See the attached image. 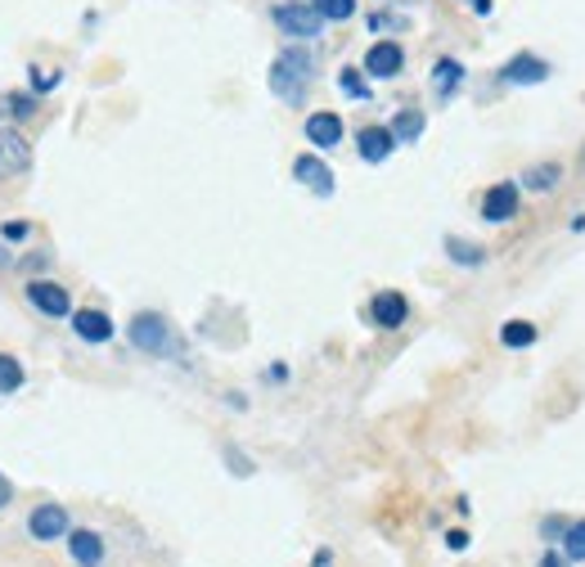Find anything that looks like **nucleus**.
Returning a JSON list of instances; mask_svg holds the SVG:
<instances>
[{
	"label": "nucleus",
	"instance_id": "obj_6",
	"mask_svg": "<svg viewBox=\"0 0 585 567\" xmlns=\"http://www.w3.org/2000/svg\"><path fill=\"white\" fill-rule=\"evenodd\" d=\"M27 302L41 316H50V320H63V316H72V297H68V288L63 284H55V280H32L27 284Z\"/></svg>",
	"mask_w": 585,
	"mask_h": 567
},
{
	"label": "nucleus",
	"instance_id": "obj_26",
	"mask_svg": "<svg viewBox=\"0 0 585 567\" xmlns=\"http://www.w3.org/2000/svg\"><path fill=\"white\" fill-rule=\"evenodd\" d=\"M27 235H32L27 221H5V225H0V239H5V244H23Z\"/></svg>",
	"mask_w": 585,
	"mask_h": 567
},
{
	"label": "nucleus",
	"instance_id": "obj_7",
	"mask_svg": "<svg viewBox=\"0 0 585 567\" xmlns=\"http://www.w3.org/2000/svg\"><path fill=\"white\" fill-rule=\"evenodd\" d=\"M401 68H406V50H401L396 42H374L370 50H365V78L392 82Z\"/></svg>",
	"mask_w": 585,
	"mask_h": 567
},
{
	"label": "nucleus",
	"instance_id": "obj_29",
	"mask_svg": "<svg viewBox=\"0 0 585 567\" xmlns=\"http://www.w3.org/2000/svg\"><path fill=\"white\" fill-rule=\"evenodd\" d=\"M540 567H572V558H568L563 550H550V554L540 558Z\"/></svg>",
	"mask_w": 585,
	"mask_h": 567
},
{
	"label": "nucleus",
	"instance_id": "obj_16",
	"mask_svg": "<svg viewBox=\"0 0 585 567\" xmlns=\"http://www.w3.org/2000/svg\"><path fill=\"white\" fill-rule=\"evenodd\" d=\"M459 86H464V63L459 59H437L432 63V91L442 99H451Z\"/></svg>",
	"mask_w": 585,
	"mask_h": 567
},
{
	"label": "nucleus",
	"instance_id": "obj_25",
	"mask_svg": "<svg viewBox=\"0 0 585 567\" xmlns=\"http://www.w3.org/2000/svg\"><path fill=\"white\" fill-rule=\"evenodd\" d=\"M338 86H343V95H351V99H370V82H365V68H343V72H338Z\"/></svg>",
	"mask_w": 585,
	"mask_h": 567
},
{
	"label": "nucleus",
	"instance_id": "obj_20",
	"mask_svg": "<svg viewBox=\"0 0 585 567\" xmlns=\"http://www.w3.org/2000/svg\"><path fill=\"white\" fill-rule=\"evenodd\" d=\"M423 113L419 108H406V113H396V122H392V135H396V144H415L419 135H423Z\"/></svg>",
	"mask_w": 585,
	"mask_h": 567
},
{
	"label": "nucleus",
	"instance_id": "obj_9",
	"mask_svg": "<svg viewBox=\"0 0 585 567\" xmlns=\"http://www.w3.org/2000/svg\"><path fill=\"white\" fill-rule=\"evenodd\" d=\"M302 131H307V144H315L320 154H329V149L343 144V118L338 113H329V108H315L311 118L302 122Z\"/></svg>",
	"mask_w": 585,
	"mask_h": 567
},
{
	"label": "nucleus",
	"instance_id": "obj_30",
	"mask_svg": "<svg viewBox=\"0 0 585 567\" xmlns=\"http://www.w3.org/2000/svg\"><path fill=\"white\" fill-rule=\"evenodd\" d=\"M446 550L464 554V550H468V532H446Z\"/></svg>",
	"mask_w": 585,
	"mask_h": 567
},
{
	"label": "nucleus",
	"instance_id": "obj_22",
	"mask_svg": "<svg viewBox=\"0 0 585 567\" xmlns=\"http://www.w3.org/2000/svg\"><path fill=\"white\" fill-rule=\"evenodd\" d=\"M559 550L572 558V563H585V518H576V522H568V532H563V541H559Z\"/></svg>",
	"mask_w": 585,
	"mask_h": 567
},
{
	"label": "nucleus",
	"instance_id": "obj_12",
	"mask_svg": "<svg viewBox=\"0 0 585 567\" xmlns=\"http://www.w3.org/2000/svg\"><path fill=\"white\" fill-rule=\"evenodd\" d=\"M392 149H396L392 127H365V131L356 135V154H360L365 163H387Z\"/></svg>",
	"mask_w": 585,
	"mask_h": 567
},
{
	"label": "nucleus",
	"instance_id": "obj_24",
	"mask_svg": "<svg viewBox=\"0 0 585 567\" xmlns=\"http://www.w3.org/2000/svg\"><path fill=\"white\" fill-rule=\"evenodd\" d=\"M19 388H23V365H19L14 356L0 352V397H10V392H19Z\"/></svg>",
	"mask_w": 585,
	"mask_h": 567
},
{
	"label": "nucleus",
	"instance_id": "obj_33",
	"mask_svg": "<svg viewBox=\"0 0 585 567\" xmlns=\"http://www.w3.org/2000/svg\"><path fill=\"white\" fill-rule=\"evenodd\" d=\"M468 5H473V14H482V19L491 14V0H468Z\"/></svg>",
	"mask_w": 585,
	"mask_h": 567
},
{
	"label": "nucleus",
	"instance_id": "obj_14",
	"mask_svg": "<svg viewBox=\"0 0 585 567\" xmlns=\"http://www.w3.org/2000/svg\"><path fill=\"white\" fill-rule=\"evenodd\" d=\"M72 333L82 338V343H108L114 338V320H108V311H77L72 316Z\"/></svg>",
	"mask_w": 585,
	"mask_h": 567
},
{
	"label": "nucleus",
	"instance_id": "obj_31",
	"mask_svg": "<svg viewBox=\"0 0 585 567\" xmlns=\"http://www.w3.org/2000/svg\"><path fill=\"white\" fill-rule=\"evenodd\" d=\"M10 500H14V482H10L5 473H0V509H5Z\"/></svg>",
	"mask_w": 585,
	"mask_h": 567
},
{
	"label": "nucleus",
	"instance_id": "obj_10",
	"mask_svg": "<svg viewBox=\"0 0 585 567\" xmlns=\"http://www.w3.org/2000/svg\"><path fill=\"white\" fill-rule=\"evenodd\" d=\"M482 216L491 225H509V221H514L518 216V185L514 180H496L487 189V199H482Z\"/></svg>",
	"mask_w": 585,
	"mask_h": 567
},
{
	"label": "nucleus",
	"instance_id": "obj_28",
	"mask_svg": "<svg viewBox=\"0 0 585 567\" xmlns=\"http://www.w3.org/2000/svg\"><path fill=\"white\" fill-rule=\"evenodd\" d=\"M226 464H235L230 473H239V477H252V460H248V456H239L235 446H226Z\"/></svg>",
	"mask_w": 585,
	"mask_h": 567
},
{
	"label": "nucleus",
	"instance_id": "obj_27",
	"mask_svg": "<svg viewBox=\"0 0 585 567\" xmlns=\"http://www.w3.org/2000/svg\"><path fill=\"white\" fill-rule=\"evenodd\" d=\"M55 86H59L55 68H32V91H55Z\"/></svg>",
	"mask_w": 585,
	"mask_h": 567
},
{
	"label": "nucleus",
	"instance_id": "obj_2",
	"mask_svg": "<svg viewBox=\"0 0 585 567\" xmlns=\"http://www.w3.org/2000/svg\"><path fill=\"white\" fill-rule=\"evenodd\" d=\"M271 19L284 36H292V42H315V36L324 32V19L311 0H284V5L271 10Z\"/></svg>",
	"mask_w": 585,
	"mask_h": 567
},
{
	"label": "nucleus",
	"instance_id": "obj_13",
	"mask_svg": "<svg viewBox=\"0 0 585 567\" xmlns=\"http://www.w3.org/2000/svg\"><path fill=\"white\" fill-rule=\"evenodd\" d=\"M292 176H298L307 189H315V194L320 199H329V194H334V172H329L315 154H302L298 163H292Z\"/></svg>",
	"mask_w": 585,
	"mask_h": 567
},
{
	"label": "nucleus",
	"instance_id": "obj_4",
	"mask_svg": "<svg viewBox=\"0 0 585 567\" xmlns=\"http://www.w3.org/2000/svg\"><path fill=\"white\" fill-rule=\"evenodd\" d=\"M32 172V144L19 127H0V180H19Z\"/></svg>",
	"mask_w": 585,
	"mask_h": 567
},
{
	"label": "nucleus",
	"instance_id": "obj_11",
	"mask_svg": "<svg viewBox=\"0 0 585 567\" xmlns=\"http://www.w3.org/2000/svg\"><path fill=\"white\" fill-rule=\"evenodd\" d=\"M370 320H374V329H401V324L410 320V302L401 297L396 288H383L370 302Z\"/></svg>",
	"mask_w": 585,
	"mask_h": 567
},
{
	"label": "nucleus",
	"instance_id": "obj_15",
	"mask_svg": "<svg viewBox=\"0 0 585 567\" xmlns=\"http://www.w3.org/2000/svg\"><path fill=\"white\" fill-rule=\"evenodd\" d=\"M68 554L77 558L82 567H99L104 563V536L86 532V527H82V532H68Z\"/></svg>",
	"mask_w": 585,
	"mask_h": 567
},
{
	"label": "nucleus",
	"instance_id": "obj_17",
	"mask_svg": "<svg viewBox=\"0 0 585 567\" xmlns=\"http://www.w3.org/2000/svg\"><path fill=\"white\" fill-rule=\"evenodd\" d=\"M518 180H523V189H532V194H550V189H559V180H563V167L559 163H532Z\"/></svg>",
	"mask_w": 585,
	"mask_h": 567
},
{
	"label": "nucleus",
	"instance_id": "obj_18",
	"mask_svg": "<svg viewBox=\"0 0 585 567\" xmlns=\"http://www.w3.org/2000/svg\"><path fill=\"white\" fill-rule=\"evenodd\" d=\"M540 338V329L532 324V320H509L504 329H500V343L509 347V352H523V347H532Z\"/></svg>",
	"mask_w": 585,
	"mask_h": 567
},
{
	"label": "nucleus",
	"instance_id": "obj_36",
	"mask_svg": "<svg viewBox=\"0 0 585 567\" xmlns=\"http://www.w3.org/2000/svg\"><path fill=\"white\" fill-rule=\"evenodd\" d=\"M581 167H585V154H581Z\"/></svg>",
	"mask_w": 585,
	"mask_h": 567
},
{
	"label": "nucleus",
	"instance_id": "obj_3",
	"mask_svg": "<svg viewBox=\"0 0 585 567\" xmlns=\"http://www.w3.org/2000/svg\"><path fill=\"white\" fill-rule=\"evenodd\" d=\"M127 338H131V347L144 352V356H167L171 352V324L158 311H140L127 324Z\"/></svg>",
	"mask_w": 585,
	"mask_h": 567
},
{
	"label": "nucleus",
	"instance_id": "obj_5",
	"mask_svg": "<svg viewBox=\"0 0 585 567\" xmlns=\"http://www.w3.org/2000/svg\"><path fill=\"white\" fill-rule=\"evenodd\" d=\"M500 82L504 86H540V82H550V63H545L540 55H532V50H523V55H514L500 68Z\"/></svg>",
	"mask_w": 585,
	"mask_h": 567
},
{
	"label": "nucleus",
	"instance_id": "obj_8",
	"mask_svg": "<svg viewBox=\"0 0 585 567\" xmlns=\"http://www.w3.org/2000/svg\"><path fill=\"white\" fill-rule=\"evenodd\" d=\"M27 536L41 541V545L63 541L68 536V509L63 505H36L32 518H27Z\"/></svg>",
	"mask_w": 585,
	"mask_h": 567
},
{
	"label": "nucleus",
	"instance_id": "obj_19",
	"mask_svg": "<svg viewBox=\"0 0 585 567\" xmlns=\"http://www.w3.org/2000/svg\"><path fill=\"white\" fill-rule=\"evenodd\" d=\"M446 257L455 261V267H487V248L468 244V239H455V235H446Z\"/></svg>",
	"mask_w": 585,
	"mask_h": 567
},
{
	"label": "nucleus",
	"instance_id": "obj_21",
	"mask_svg": "<svg viewBox=\"0 0 585 567\" xmlns=\"http://www.w3.org/2000/svg\"><path fill=\"white\" fill-rule=\"evenodd\" d=\"M32 113H36V91L27 95H5V99H0V118H14V122H27L32 118Z\"/></svg>",
	"mask_w": 585,
	"mask_h": 567
},
{
	"label": "nucleus",
	"instance_id": "obj_34",
	"mask_svg": "<svg viewBox=\"0 0 585 567\" xmlns=\"http://www.w3.org/2000/svg\"><path fill=\"white\" fill-rule=\"evenodd\" d=\"M311 567H334V554H329V550H320V554H315V563H311Z\"/></svg>",
	"mask_w": 585,
	"mask_h": 567
},
{
	"label": "nucleus",
	"instance_id": "obj_32",
	"mask_svg": "<svg viewBox=\"0 0 585 567\" xmlns=\"http://www.w3.org/2000/svg\"><path fill=\"white\" fill-rule=\"evenodd\" d=\"M563 532H568V527H563L559 518H545V536H550V541H554V536L563 541Z\"/></svg>",
	"mask_w": 585,
	"mask_h": 567
},
{
	"label": "nucleus",
	"instance_id": "obj_35",
	"mask_svg": "<svg viewBox=\"0 0 585 567\" xmlns=\"http://www.w3.org/2000/svg\"><path fill=\"white\" fill-rule=\"evenodd\" d=\"M0 267H10V257H5V252H0Z\"/></svg>",
	"mask_w": 585,
	"mask_h": 567
},
{
	"label": "nucleus",
	"instance_id": "obj_1",
	"mask_svg": "<svg viewBox=\"0 0 585 567\" xmlns=\"http://www.w3.org/2000/svg\"><path fill=\"white\" fill-rule=\"evenodd\" d=\"M311 72H315V59L302 46H288L271 63V91L284 104H302L307 99V86H311Z\"/></svg>",
	"mask_w": 585,
	"mask_h": 567
},
{
	"label": "nucleus",
	"instance_id": "obj_23",
	"mask_svg": "<svg viewBox=\"0 0 585 567\" xmlns=\"http://www.w3.org/2000/svg\"><path fill=\"white\" fill-rule=\"evenodd\" d=\"M324 23H347L356 14V0H311Z\"/></svg>",
	"mask_w": 585,
	"mask_h": 567
}]
</instances>
